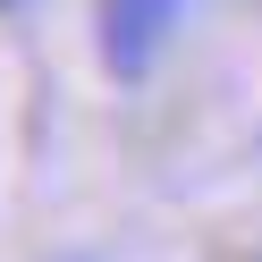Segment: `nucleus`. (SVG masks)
I'll return each mask as SVG.
<instances>
[{"label": "nucleus", "mask_w": 262, "mask_h": 262, "mask_svg": "<svg viewBox=\"0 0 262 262\" xmlns=\"http://www.w3.org/2000/svg\"><path fill=\"white\" fill-rule=\"evenodd\" d=\"M178 17H186V0H102V17H93V51L119 85H144L152 59L169 51Z\"/></svg>", "instance_id": "1"}, {"label": "nucleus", "mask_w": 262, "mask_h": 262, "mask_svg": "<svg viewBox=\"0 0 262 262\" xmlns=\"http://www.w3.org/2000/svg\"><path fill=\"white\" fill-rule=\"evenodd\" d=\"M0 9H26V0H0Z\"/></svg>", "instance_id": "2"}]
</instances>
